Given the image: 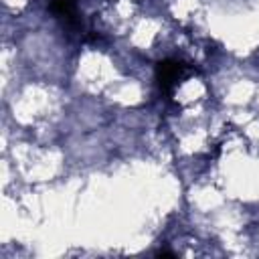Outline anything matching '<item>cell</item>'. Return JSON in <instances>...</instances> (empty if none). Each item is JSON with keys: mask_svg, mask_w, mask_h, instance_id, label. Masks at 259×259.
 I'll return each instance as SVG.
<instances>
[{"mask_svg": "<svg viewBox=\"0 0 259 259\" xmlns=\"http://www.w3.org/2000/svg\"><path fill=\"white\" fill-rule=\"evenodd\" d=\"M184 73H186V65L184 63H178L174 59L160 61L158 67H156V79H158L160 89L166 91V93H172L174 85L184 77Z\"/></svg>", "mask_w": 259, "mask_h": 259, "instance_id": "6da1fadb", "label": "cell"}]
</instances>
